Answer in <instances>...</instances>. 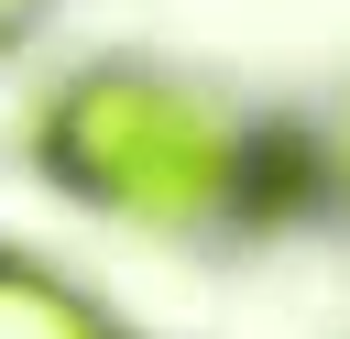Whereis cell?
<instances>
[{
	"mask_svg": "<svg viewBox=\"0 0 350 339\" xmlns=\"http://www.w3.org/2000/svg\"><path fill=\"white\" fill-rule=\"evenodd\" d=\"M22 11H33V0H0V33H11V22H22Z\"/></svg>",
	"mask_w": 350,
	"mask_h": 339,
	"instance_id": "3957f363",
	"label": "cell"
},
{
	"mask_svg": "<svg viewBox=\"0 0 350 339\" xmlns=\"http://www.w3.org/2000/svg\"><path fill=\"white\" fill-rule=\"evenodd\" d=\"M0 339H120V328H109V306H88L66 273L0 252Z\"/></svg>",
	"mask_w": 350,
	"mask_h": 339,
	"instance_id": "7a4b0ae2",
	"label": "cell"
},
{
	"mask_svg": "<svg viewBox=\"0 0 350 339\" xmlns=\"http://www.w3.org/2000/svg\"><path fill=\"white\" fill-rule=\"evenodd\" d=\"M44 164L142 230H208L230 208H252V131H230L197 87H164L142 66H98L77 87H55L44 109Z\"/></svg>",
	"mask_w": 350,
	"mask_h": 339,
	"instance_id": "6da1fadb",
	"label": "cell"
},
{
	"mask_svg": "<svg viewBox=\"0 0 350 339\" xmlns=\"http://www.w3.org/2000/svg\"><path fill=\"white\" fill-rule=\"evenodd\" d=\"M339 175H350V131H339Z\"/></svg>",
	"mask_w": 350,
	"mask_h": 339,
	"instance_id": "277c9868",
	"label": "cell"
}]
</instances>
